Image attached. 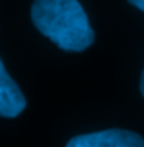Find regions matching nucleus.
Here are the masks:
<instances>
[{
    "instance_id": "obj_5",
    "label": "nucleus",
    "mask_w": 144,
    "mask_h": 147,
    "mask_svg": "<svg viewBox=\"0 0 144 147\" xmlns=\"http://www.w3.org/2000/svg\"><path fill=\"white\" fill-rule=\"evenodd\" d=\"M139 90H141V95H143V98H144V69H143V73H141V81H139Z\"/></svg>"
},
{
    "instance_id": "obj_4",
    "label": "nucleus",
    "mask_w": 144,
    "mask_h": 147,
    "mask_svg": "<svg viewBox=\"0 0 144 147\" xmlns=\"http://www.w3.org/2000/svg\"><path fill=\"white\" fill-rule=\"evenodd\" d=\"M129 3L130 5H134V7H137L139 10H143L144 12V0H130Z\"/></svg>"
},
{
    "instance_id": "obj_3",
    "label": "nucleus",
    "mask_w": 144,
    "mask_h": 147,
    "mask_svg": "<svg viewBox=\"0 0 144 147\" xmlns=\"http://www.w3.org/2000/svg\"><path fill=\"white\" fill-rule=\"evenodd\" d=\"M26 105L27 102L24 93L7 73L5 64L0 61V115L3 118H14L22 113Z\"/></svg>"
},
{
    "instance_id": "obj_2",
    "label": "nucleus",
    "mask_w": 144,
    "mask_h": 147,
    "mask_svg": "<svg viewBox=\"0 0 144 147\" xmlns=\"http://www.w3.org/2000/svg\"><path fill=\"white\" fill-rule=\"evenodd\" d=\"M66 147H144V139L130 130L109 129L76 135L68 140Z\"/></svg>"
},
{
    "instance_id": "obj_1",
    "label": "nucleus",
    "mask_w": 144,
    "mask_h": 147,
    "mask_svg": "<svg viewBox=\"0 0 144 147\" xmlns=\"http://www.w3.org/2000/svg\"><path fill=\"white\" fill-rule=\"evenodd\" d=\"M34 27L68 53H82L95 41L83 7L76 0H36L31 7Z\"/></svg>"
}]
</instances>
